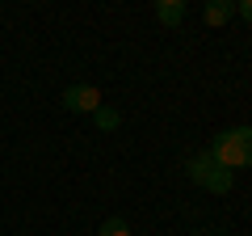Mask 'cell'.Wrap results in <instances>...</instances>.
Here are the masks:
<instances>
[{
    "instance_id": "8",
    "label": "cell",
    "mask_w": 252,
    "mask_h": 236,
    "mask_svg": "<svg viewBox=\"0 0 252 236\" xmlns=\"http://www.w3.org/2000/svg\"><path fill=\"white\" fill-rule=\"evenodd\" d=\"M235 13H240L244 21H252V0H240V4H235Z\"/></svg>"
},
{
    "instance_id": "3",
    "label": "cell",
    "mask_w": 252,
    "mask_h": 236,
    "mask_svg": "<svg viewBox=\"0 0 252 236\" xmlns=\"http://www.w3.org/2000/svg\"><path fill=\"white\" fill-rule=\"evenodd\" d=\"M101 106L105 101H101L97 84H67L63 89V110H72V114H97Z\"/></svg>"
},
{
    "instance_id": "6",
    "label": "cell",
    "mask_w": 252,
    "mask_h": 236,
    "mask_svg": "<svg viewBox=\"0 0 252 236\" xmlns=\"http://www.w3.org/2000/svg\"><path fill=\"white\" fill-rule=\"evenodd\" d=\"M93 122H97V131H118L122 127V114H118L114 106H101L97 114H93Z\"/></svg>"
},
{
    "instance_id": "4",
    "label": "cell",
    "mask_w": 252,
    "mask_h": 236,
    "mask_svg": "<svg viewBox=\"0 0 252 236\" xmlns=\"http://www.w3.org/2000/svg\"><path fill=\"white\" fill-rule=\"evenodd\" d=\"M202 17H206V26H227L235 17V0H206L202 4Z\"/></svg>"
},
{
    "instance_id": "7",
    "label": "cell",
    "mask_w": 252,
    "mask_h": 236,
    "mask_svg": "<svg viewBox=\"0 0 252 236\" xmlns=\"http://www.w3.org/2000/svg\"><path fill=\"white\" fill-rule=\"evenodd\" d=\"M97 236H130V224H126L122 215H109L105 224H101V232Z\"/></svg>"
},
{
    "instance_id": "5",
    "label": "cell",
    "mask_w": 252,
    "mask_h": 236,
    "mask_svg": "<svg viewBox=\"0 0 252 236\" xmlns=\"http://www.w3.org/2000/svg\"><path fill=\"white\" fill-rule=\"evenodd\" d=\"M156 17H160L164 26H181V21H185V0H160V4H156Z\"/></svg>"
},
{
    "instance_id": "1",
    "label": "cell",
    "mask_w": 252,
    "mask_h": 236,
    "mask_svg": "<svg viewBox=\"0 0 252 236\" xmlns=\"http://www.w3.org/2000/svg\"><path fill=\"white\" fill-rule=\"evenodd\" d=\"M210 160L223 169H252V127H227L210 139Z\"/></svg>"
},
{
    "instance_id": "2",
    "label": "cell",
    "mask_w": 252,
    "mask_h": 236,
    "mask_svg": "<svg viewBox=\"0 0 252 236\" xmlns=\"http://www.w3.org/2000/svg\"><path fill=\"white\" fill-rule=\"evenodd\" d=\"M185 173H189V182H193V186H202V190H210V194H231V186H235V173L223 169V164H215L210 152L189 156Z\"/></svg>"
},
{
    "instance_id": "9",
    "label": "cell",
    "mask_w": 252,
    "mask_h": 236,
    "mask_svg": "<svg viewBox=\"0 0 252 236\" xmlns=\"http://www.w3.org/2000/svg\"><path fill=\"white\" fill-rule=\"evenodd\" d=\"M189 236H206V232H189Z\"/></svg>"
}]
</instances>
